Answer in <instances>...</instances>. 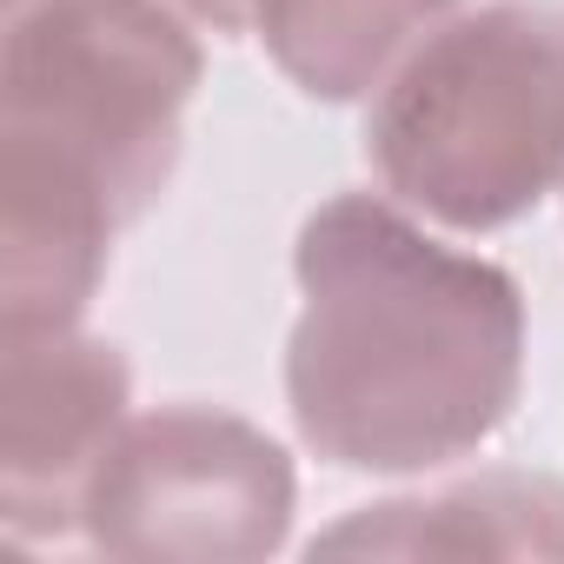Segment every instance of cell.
Returning <instances> with one entry per match:
<instances>
[{
  "instance_id": "2",
  "label": "cell",
  "mask_w": 564,
  "mask_h": 564,
  "mask_svg": "<svg viewBox=\"0 0 564 564\" xmlns=\"http://www.w3.org/2000/svg\"><path fill=\"white\" fill-rule=\"evenodd\" d=\"M379 186L452 232H498L564 186V28L531 8H458L372 94Z\"/></svg>"
},
{
  "instance_id": "7",
  "label": "cell",
  "mask_w": 564,
  "mask_h": 564,
  "mask_svg": "<svg viewBox=\"0 0 564 564\" xmlns=\"http://www.w3.org/2000/svg\"><path fill=\"white\" fill-rule=\"evenodd\" d=\"M313 551L372 557H564V478L551 471H478L445 491L359 505Z\"/></svg>"
},
{
  "instance_id": "4",
  "label": "cell",
  "mask_w": 564,
  "mask_h": 564,
  "mask_svg": "<svg viewBox=\"0 0 564 564\" xmlns=\"http://www.w3.org/2000/svg\"><path fill=\"white\" fill-rule=\"evenodd\" d=\"M300 511V471L265 425L219 405L133 412L107 445L80 531L140 564H252L272 557Z\"/></svg>"
},
{
  "instance_id": "6",
  "label": "cell",
  "mask_w": 564,
  "mask_h": 564,
  "mask_svg": "<svg viewBox=\"0 0 564 564\" xmlns=\"http://www.w3.org/2000/svg\"><path fill=\"white\" fill-rule=\"evenodd\" d=\"M120 232L127 219L87 173L34 147H0V326L8 339L74 333L100 293Z\"/></svg>"
},
{
  "instance_id": "9",
  "label": "cell",
  "mask_w": 564,
  "mask_h": 564,
  "mask_svg": "<svg viewBox=\"0 0 564 564\" xmlns=\"http://www.w3.org/2000/svg\"><path fill=\"white\" fill-rule=\"evenodd\" d=\"M173 8L206 34H252L259 21V0H173Z\"/></svg>"
},
{
  "instance_id": "5",
  "label": "cell",
  "mask_w": 564,
  "mask_h": 564,
  "mask_svg": "<svg viewBox=\"0 0 564 564\" xmlns=\"http://www.w3.org/2000/svg\"><path fill=\"white\" fill-rule=\"evenodd\" d=\"M133 419V366L94 333H28L0 352V524L14 538L80 531L87 485Z\"/></svg>"
},
{
  "instance_id": "8",
  "label": "cell",
  "mask_w": 564,
  "mask_h": 564,
  "mask_svg": "<svg viewBox=\"0 0 564 564\" xmlns=\"http://www.w3.org/2000/svg\"><path fill=\"white\" fill-rule=\"evenodd\" d=\"M465 0H259V47L306 100H372Z\"/></svg>"
},
{
  "instance_id": "1",
  "label": "cell",
  "mask_w": 564,
  "mask_h": 564,
  "mask_svg": "<svg viewBox=\"0 0 564 564\" xmlns=\"http://www.w3.org/2000/svg\"><path fill=\"white\" fill-rule=\"evenodd\" d=\"M293 279L286 405L313 458L412 478L511 425L524 293L498 259L445 246L392 193H339L306 213Z\"/></svg>"
},
{
  "instance_id": "3",
  "label": "cell",
  "mask_w": 564,
  "mask_h": 564,
  "mask_svg": "<svg viewBox=\"0 0 564 564\" xmlns=\"http://www.w3.org/2000/svg\"><path fill=\"white\" fill-rule=\"evenodd\" d=\"M199 80L206 54L173 0H8L0 147L87 173L133 226L173 186Z\"/></svg>"
}]
</instances>
